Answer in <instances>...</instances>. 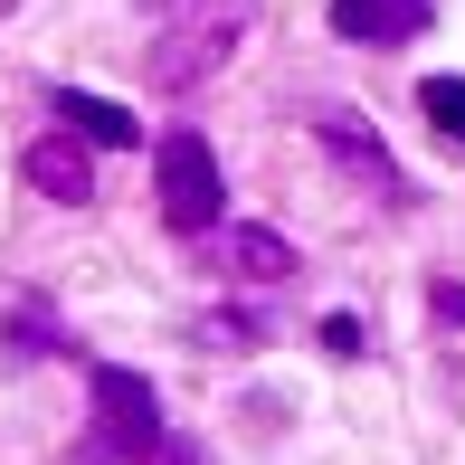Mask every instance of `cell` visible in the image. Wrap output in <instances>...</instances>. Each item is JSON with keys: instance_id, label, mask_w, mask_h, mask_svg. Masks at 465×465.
<instances>
[{"instance_id": "1", "label": "cell", "mask_w": 465, "mask_h": 465, "mask_svg": "<svg viewBox=\"0 0 465 465\" xmlns=\"http://www.w3.org/2000/svg\"><path fill=\"white\" fill-rule=\"evenodd\" d=\"M86 399H95V437L86 465H153L172 447V418H162V390L124 361H86Z\"/></svg>"}, {"instance_id": "2", "label": "cell", "mask_w": 465, "mask_h": 465, "mask_svg": "<svg viewBox=\"0 0 465 465\" xmlns=\"http://www.w3.org/2000/svg\"><path fill=\"white\" fill-rule=\"evenodd\" d=\"M153 200H162V228H172V238L219 228V209H228L219 153H209L200 134H162V153H153Z\"/></svg>"}, {"instance_id": "3", "label": "cell", "mask_w": 465, "mask_h": 465, "mask_svg": "<svg viewBox=\"0 0 465 465\" xmlns=\"http://www.w3.org/2000/svg\"><path fill=\"white\" fill-rule=\"evenodd\" d=\"M238 38H247V0H200V19L162 29V48H153V86H162V95H190L209 67H228V57H238Z\"/></svg>"}, {"instance_id": "4", "label": "cell", "mask_w": 465, "mask_h": 465, "mask_svg": "<svg viewBox=\"0 0 465 465\" xmlns=\"http://www.w3.org/2000/svg\"><path fill=\"white\" fill-rule=\"evenodd\" d=\"M313 134H323V153L342 162V172L361 181V190H371L380 209H409V200H418V190H409V172L390 162V143H380L371 124L351 114V104H313Z\"/></svg>"}, {"instance_id": "5", "label": "cell", "mask_w": 465, "mask_h": 465, "mask_svg": "<svg viewBox=\"0 0 465 465\" xmlns=\"http://www.w3.org/2000/svg\"><path fill=\"white\" fill-rule=\"evenodd\" d=\"M19 172H29V190H38V200H57V209H86V200H95V162H86V134H38Z\"/></svg>"}, {"instance_id": "6", "label": "cell", "mask_w": 465, "mask_h": 465, "mask_svg": "<svg viewBox=\"0 0 465 465\" xmlns=\"http://www.w3.org/2000/svg\"><path fill=\"white\" fill-rule=\"evenodd\" d=\"M428 19L437 0H332V38H351V48H409Z\"/></svg>"}, {"instance_id": "7", "label": "cell", "mask_w": 465, "mask_h": 465, "mask_svg": "<svg viewBox=\"0 0 465 465\" xmlns=\"http://www.w3.org/2000/svg\"><path fill=\"white\" fill-rule=\"evenodd\" d=\"M48 114L67 124V134H86V143H104V153H134V143H143V124L124 114L114 95H76V86H48Z\"/></svg>"}, {"instance_id": "8", "label": "cell", "mask_w": 465, "mask_h": 465, "mask_svg": "<svg viewBox=\"0 0 465 465\" xmlns=\"http://www.w3.org/2000/svg\"><path fill=\"white\" fill-rule=\"evenodd\" d=\"M0 351H10V361H48V351H76V342L57 332V313L38 304V294H19V304L0 313Z\"/></svg>"}, {"instance_id": "9", "label": "cell", "mask_w": 465, "mask_h": 465, "mask_svg": "<svg viewBox=\"0 0 465 465\" xmlns=\"http://www.w3.org/2000/svg\"><path fill=\"white\" fill-rule=\"evenodd\" d=\"M228 266H238L247 285H285L294 276V247L276 238V228H228Z\"/></svg>"}, {"instance_id": "10", "label": "cell", "mask_w": 465, "mask_h": 465, "mask_svg": "<svg viewBox=\"0 0 465 465\" xmlns=\"http://www.w3.org/2000/svg\"><path fill=\"white\" fill-rule=\"evenodd\" d=\"M418 114L437 124L447 153H465V76H428V86H418Z\"/></svg>"}, {"instance_id": "11", "label": "cell", "mask_w": 465, "mask_h": 465, "mask_svg": "<svg viewBox=\"0 0 465 465\" xmlns=\"http://www.w3.org/2000/svg\"><path fill=\"white\" fill-rule=\"evenodd\" d=\"M323 351L332 361H361V323H351V313H323Z\"/></svg>"}, {"instance_id": "12", "label": "cell", "mask_w": 465, "mask_h": 465, "mask_svg": "<svg viewBox=\"0 0 465 465\" xmlns=\"http://www.w3.org/2000/svg\"><path fill=\"white\" fill-rule=\"evenodd\" d=\"M200 342H257V313H209Z\"/></svg>"}, {"instance_id": "13", "label": "cell", "mask_w": 465, "mask_h": 465, "mask_svg": "<svg viewBox=\"0 0 465 465\" xmlns=\"http://www.w3.org/2000/svg\"><path fill=\"white\" fill-rule=\"evenodd\" d=\"M428 313H437V323H465V285L437 276V285H428Z\"/></svg>"}, {"instance_id": "14", "label": "cell", "mask_w": 465, "mask_h": 465, "mask_svg": "<svg viewBox=\"0 0 465 465\" xmlns=\"http://www.w3.org/2000/svg\"><path fill=\"white\" fill-rule=\"evenodd\" d=\"M10 10H19V0H0V19H10Z\"/></svg>"}]
</instances>
